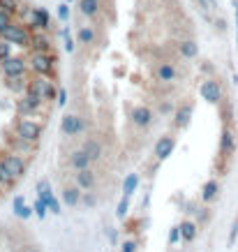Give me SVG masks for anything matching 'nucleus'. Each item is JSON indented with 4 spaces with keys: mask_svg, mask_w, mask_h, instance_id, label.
<instances>
[{
    "mask_svg": "<svg viewBox=\"0 0 238 252\" xmlns=\"http://www.w3.org/2000/svg\"><path fill=\"white\" fill-rule=\"evenodd\" d=\"M0 37L12 42L14 46H21V49H30V42H32V31L28 26H21V23H12L9 28L0 32Z\"/></svg>",
    "mask_w": 238,
    "mask_h": 252,
    "instance_id": "obj_1",
    "label": "nucleus"
},
{
    "mask_svg": "<svg viewBox=\"0 0 238 252\" xmlns=\"http://www.w3.org/2000/svg\"><path fill=\"white\" fill-rule=\"evenodd\" d=\"M28 67H30L37 77H51V74L56 72V58H54L51 51H39V54L30 56Z\"/></svg>",
    "mask_w": 238,
    "mask_h": 252,
    "instance_id": "obj_2",
    "label": "nucleus"
},
{
    "mask_svg": "<svg viewBox=\"0 0 238 252\" xmlns=\"http://www.w3.org/2000/svg\"><path fill=\"white\" fill-rule=\"evenodd\" d=\"M14 132L21 134L23 139H28V141H35V144L42 139V125H39L37 121H30L28 116H19V118H16Z\"/></svg>",
    "mask_w": 238,
    "mask_h": 252,
    "instance_id": "obj_3",
    "label": "nucleus"
},
{
    "mask_svg": "<svg viewBox=\"0 0 238 252\" xmlns=\"http://www.w3.org/2000/svg\"><path fill=\"white\" fill-rule=\"evenodd\" d=\"M46 99L39 95V93L35 91H26L21 95V99L16 102V111H19V116H32L35 111H37L42 104H44Z\"/></svg>",
    "mask_w": 238,
    "mask_h": 252,
    "instance_id": "obj_4",
    "label": "nucleus"
},
{
    "mask_svg": "<svg viewBox=\"0 0 238 252\" xmlns=\"http://www.w3.org/2000/svg\"><path fill=\"white\" fill-rule=\"evenodd\" d=\"M28 91L39 93L46 102H51V99L56 102V97H58V88H56L54 81H51L49 77H35L30 84H28Z\"/></svg>",
    "mask_w": 238,
    "mask_h": 252,
    "instance_id": "obj_5",
    "label": "nucleus"
},
{
    "mask_svg": "<svg viewBox=\"0 0 238 252\" xmlns=\"http://www.w3.org/2000/svg\"><path fill=\"white\" fill-rule=\"evenodd\" d=\"M28 28L30 31H49L51 28V14L44 7H32L28 14Z\"/></svg>",
    "mask_w": 238,
    "mask_h": 252,
    "instance_id": "obj_6",
    "label": "nucleus"
},
{
    "mask_svg": "<svg viewBox=\"0 0 238 252\" xmlns=\"http://www.w3.org/2000/svg\"><path fill=\"white\" fill-rule=\"evenodd\" d=\"M0 72H2V77H19V74L28 72V63L21 56H12V58L0 63Z\"/></svg>",
    "mask_w": 238,
    "mask_h": 252,
    "instance_id": "obj_7",
    "label": "nucleus"
},
{
    "mask_svg": "<svg viewBox=\"0 0 238 252\" xmlns=\"http://www.w3.org/2000/svg\"><path fill=\"white\" fill-rule=\"evenodd\" d=\"M7 146H9V151L16 155H32L35 148H37L35 141H28V139H23L21 134H16V132L7 137Z\"/></svg>",
    "mask_w": 238,
    "mask_h": 252,
    "instance_id": "obj_8",
    "label": "nucleus"
},
{
    "mask_svg": "<svg viewBox=\"0 0 238 252\" xmlns=\"http://www.w3.org/2000/svg\"><path fill=\"white\" fill-rule=\"evenodd\" d=\"M236 132H234V127L231 125H224L222 134H220V155L222 158H231V155L236 153Z\"/></svg>",
    "mask_w": 238,
    "mask_h": 252,
    "instance_id": "obj_9",
    "label": "nucleus"
},
{
    "mask_svg": "<svg viewBox=\"0 0 238 252\" xmlns=\"http://www.w3.org/2000/svg\"><path fill=\"white\" fill-rule=\"evenodd\" d=\"M60 132L65 137H77L84 132V118L77 114H65L60 123Z\"/></svg>",
    "mask_w": 238,
    "mask_h": 252,
    "instance_id": "obj_10",
    "label": "nucleus"
},
{
    "mask_svg": "<svg viewBox=\"0 0 238 252\" xmlns=\"http://www.w3.org/2000/svg\"><path fill=\"white\" fill-rule=\"evenodd\" d=\"M199 93H201V97L206 99V102H210V104H220L222 102V88H220V84H217L215 79H206L201 84Z\"/></svg>",
    "mask_w": 238,
    "mask_h": 252,
    "instance_id": "obj_11",
    "label": "nucleus"
},
{
    "mask_svg": "<svg viewBox=\"0 0 238 252\" xmlns=\"http://www.w3.org/2000/svg\"><path fill=\"white\" fill-rule=\"evenodd\" d=\"M0 160L5 162V167L12 171V174L16 176V178H21V176H26V169H28V164H26V160H23L21 155H16V153H5Z\"/></svg>",
    "mask_w": 238,
    "mask_h": 252,
    "instance_id": "obj_12",
    "label": "nucleus"
},
{
    "mask_svg": "<svg viewBox=\"0 0 238 252\" xmlns=\"http://www.w3.org/2000/svg\"><path fill=\"white\" fill-rule=\"evenodd\" d=\"M174 148H176V139L174 137H160L157 139V144H155V158L157 160H167L171 153H174Z\"/></svg>",
    "mask_w": 238,
    "mask_h": 252,
    "instance_id": "obj_13",
    "label": "nucleus"
},
{
    "mask_svg": "<svg viewBox=\"0 0 238 252\" xmlns=\"http://www.w3.org/2000/svg\"><path fill=\"white\" fill-rule=\"evenodd\" d=\"M176 77H178V72L171 63H160V65L155 67V79H157L160 84H174Z\"/></svg>",
    "mask_w": 238,
    "mask_h": 252,
    "instance_id": "obj_14",
    "label": "nucleus"
},
{
    "mask_svg": "<svg viewBox=\"0 0 238 252\" xmlns=\"http://www.w3.org/2000/svg\"><path fill=\"white\" fill-rule=\"evenodd\" d=\"M130 118L137 127H148L153 123V111H150V107H134Z\"/></svg>",
    "mask_w": 238,
    "mask_h": 252,
    "instance_id": "obj_15",
    "label": "nucleus"
},
{
    "mask_svg": "<svg viewBox=\"0 0 238 252\" xmlns=\"http://www.w3.org/2000/svg\"><path fill=\"white\" fill-rule=\"evenodd\" d=\"M192 121V104H183V107H178V111L174 114V127L176 130H185L187 125Z\"/></svg>",
    "mask_w": 238,
    "mask_h": 252,
    "instance_id": "obj_16",
    "label": "nucleus"
},
{
    "mask_svg": "<svg viewBox=\"0 0 238 252\" xmlns=\"http://www.w3.org/2000/svg\"><path fill=\"white\" fill-rule=\"evenodd\" d=\"M90 155L86 153L84 148H79V151H74V153L69 155V164H72V169L74 171H81V169H90Z\"/></svg>",
    "mask_w": 238,
    "mask_h": 252,
    "instance_id": "obj_17",
    "label": "nucleus"
},
{
    "mask_svg": "<svg viewBox=\"0 0 238 252\" xmlns=\"http://www.w3.org/2000/svg\"><path fill=\"white\" fill-rule=\"evenodd\" d=\"M28 84H30V81H26V74H19V77H5V88H7L9 93H19V95H23V93L28 91Z\"/></svg>",
    "mask_w": 238,
    "mask_h": 252,
    "instance_id": "obj_18",
    "label": "nucleus"
},
{
    "mask_svg": "<svg viewBox=\"0 0 238 252\" xmlns=\"http://www.w3.org/2000/svg\"><path fill=\"white\" fill-rule=\"evenodd\" d=\"M30 49H32V54H39V51H51V39H49V35H44V31L42 32L35 31L32 32Z\"/></svg>",
    "mask_w": 238,
    "mask_h": 252,
    "instance_id": "obj_19",
    "label": "nucleus"
},
{
    "mask_svg": "<svg viewBox=\"0 0 238 252\" xmlns=\"http://www.w3.org/2000/svg\"><path fill=\"white\" fill-rule=\"evenodd\" d=\"M74 181H77L81 190H92L95 188V171L92 169H81V171L74 174Z\"/></svg>",
    "mask_w": 238,
    "mask_h": 252,
    "instance_id": "obj_20",
    "label": "nucleus"
},
{
    "mask_svg": "<svg viewBox=\"0 0 238 252\" xmlns=\"http://www.w3.org/2000/svg\"><path fill=\"white\" fill-rule=\"evenodd\" d=\"M12 211H14V215L19 218V220H28V218L35 213V208L28 206L23 197H14V201H12Z\"/></svg>",
    "mask_w": 238,
    "mask_h": 252,
    "instance_id": "obj_21",
    "label": "nucleus"
},
{
    "mask_svg": "<svg viewBox=\"0 0 238 252\" xmlns=\"http://www.w3.org/2000/svg\"><path fill=\"white\" fill-rule=\"evenodd\" d=\"M79 190H81L79 185L65 188V190H62V201H65L67 206H79V204H81V197H84V192H79Z\"/></svg>",
    "mask_w": 238,
    "mask_h": 252,
    "instance_id": "obj_22",
    "label": "nucleus"
},
{
    "mask_svg": "<svg viewBox=\"0 0 238 252\" xmlns=\"http://www.w3.org/2000/svg\"><path fill=\"white\" fill-rule=\"evenodd\" d=\"M217 192H220V183L217 181H206L204 183V188H201V201H206V204H210L213 199H217Z\"/></svg>",
    "mask_w": 238,
    "mask_h": 252,
    "instance_id": "obj_23",
    "label": "nucleus"
},
{
    "mask_svg": "<svg viewBox=\"0 0 238 252\" xmlns=\"http://www.w3.org/2000/svg\"><path fill=\"white\" fill-rule=\"evenodd\" d=\"M197 234H199V224L192 220H185L183 224H180V236H183L185 243H192L194 238H197Z\"/></svg>",
    "mask_w": 238,
    "mask_h": 252,
    "instance_id": "obj_24",
    "label": "nucleus"
},
{
    "mask_svg": "<svg viewBox=\"0 0 238 252\" xmlns=\"http://www.w3.org/2000/svg\"><path fill=\"white\" fill-rule=\"evenodd\" d=\"M79 12L88 19L100 14V0H79Z\"/></svg>",
    "mask_w": 238,
    "mask_h": 252,
    "instance_id": "obj_25",
    "label": "nucleus"
},
{
    "mask_svg": "<svg viewBox=\"0 0 238 252\" xmlns=\"http://www.w3.org/2000/svg\"><path fill=\"white\" fill-rule=\"evenodd\" d=\"M84 151L90 155L92 162H97V160L102 158V144L97 141V139H88V141L84 144Z\"/></svg>",
    "mask_w": 238,
    "mask_h": 252,
    "instance_id": "obj_26",
    "label": "nucleus"
},
{
    "mask_svg": "<svg viewBox=\"0 0 238 252\" xmlns=\"http://www.w3.org/2000/svg\"><path fill=\"white\" fill-rule=\"evenodd\" d=\"M16 181H19V178L5 167V162L0 160V185H2V188H14Z\"/></svg>",
    "mask_w": 238,
    "mask_h": 252,
    "instance_id": "obj_27",
    "label": "nucleus"
},
{
    "mask_svg": "<svg viewBox=\"0 0 238 252\" xmlns=\"http://www.w3.org/2000/svg\"><path fill=\"white\" fill-rule=\"evenodd\" d=\"M180 56H183V58H197V56H199V44H197L194 39L180 42Z\"/></svg>",
    "mask_w": 238,
    "mask_h": 252,
    "instance_id": "obj_28",
    "label": "nucleus"
},
{
    "mask_svg": "<svg viewBox=\"0 0 238 252\" xmlns=\"http://www.w3.org/2000/svg\"><path fill=\"white\" fill-rule=\"evenodd\" d=\"M95 37H97V35H95V28H90V26H81V28H79V32H77V39H79V44H92V42H95Z\"/></svg>",
    "mask_w": 238,
    "mask_h": 252,
    "instance_id": "obj_29",
    "label": "nucleus"
},
{
    "mask_svg": "<svg viewBox=\"0 0 238 252\" xmlns=\"http://www.w3.org/2000/svg\"><path fill=\"white\" fill-rule=\"evenodd\" d=\"M137 188H139V174H127V178H125V183H123V194L132 197Z\"/></svg>",
    "mask_w": 238,
    "mask_h": 252,
    "instance_id": "obj_30",
    "label": "nucleus"
},
{
    "mask_svg": "<svg viewBox=\"0 0 238 252\" xmlns=\"http://www.w3.org/2000/svg\"><path fill=\"white\" fill-rule=\"evenodd\" d=\"M37 197L44 199L46 204H49V199L54 197V192H51V185H49V181H44V178H42V181L37 183Z\"/></svg>",
    "mask_w": 238,
    "mask_h": 252,
    "instance_id": "obj_31",
    "label": "nucleus"
},
{
    "mask_svg": "<svg viewBox=\"0 0 238 252\" xmlns=\"http://www.w3.org/2000/svg\"><path fill=\"white\" fill-rule=\"evenodd\" d=\"M12 56H14V44L0 37V63L7 61V58H12Z\"/></svg>",
    "mask_w": 238,
    "mask_h": 252,
    "instance_id": "obj_32",
    "label": "nucleus"
},
{
    "mask_svg": "<svg viewBox=\"0 0 238 252\" xmlns=\"http://www.w3.org/2000/svg\"><path fill=\"white\" fill-rule=\"evenodd\" d=\"M32 208H35V215H37L39 220H44L46 218V213H51V211H49V204H46L44 199H35V204H32Z\"/></svg>",
    "mask_w": 238,
    "mask_h": 252,
    "instance_id": "obj_33",
    "label": "nucleus"
},
{
    "mask_svg": "<svg viewBox=\"0 0 238 252\" xmlns=\"http://www.w3.org/2000/svg\"><path fill=\"white\" fill-rule=\"evenodd\" d=\"M60 35H62V42H65V51H67V54H74V39H72V32H69L67 26L60 31Z\"/></svg>",
    "mask_w": 238,
    "mask_h": 252,
    "instance_id": "obj_34",
    "label": "nucleus"
},
{
    "mask_svg": "<svg viewBox=\"0 0 238 252\" xmlns=\"http://www.w3.org/2000/svg\"><path fill=\"white\" fill-rule=\"evenodd\" d=\"M127 211H130V197H127V194H123V197H120V201H118V206H116V215H118V218H125V215H127Z\"/></svg>",
    "mask_w": 238,
    "mask_h": 252,
    "instance_id": "obj_35",
    "label": "nucleus"
},
{
    "mask_svg": "<svg viewBox=\"0 0 238 252\" xmlns=\"http://www.w3.org/2000/svg\"><path fill=\"white\" fill-rule=\"evenodd\" d=\"M12 23H14V14H9L7 9L0 7V32L5 31V28H9Z\"/></svg>",
    "mask_w": 238,
    "mask_h": 252,
    "instance_id": "obj_36",
    "label": "nucleus"
},
{
    "mask_svg": "<svg viewBox=\"0 0 238 252\" xmlns=\"http://www.w3.org/2000/svg\"><path fill=\"white\" fill-rule=\"evenodd\" d=\"M0 7L7 9L9 14H19L21 9H19V0H0Z\"/></svg>",
    "mask_w": 238,
    "mask_h": 252,
    "instance_id": "obj_37",
    "label": "nucleus"
},
{
    "mask_svg": "<svg viewBox=\"0 0 238 252\" xmlns=\"http://www.w3.org/2000/svg\"><path fill=\"white\" fill-rule=\"evenodd\" d=\"M58 19H60L62 23L69 21V5L67 2H60V5H58Z\"/></svg>",
    "mask_w": 238,
    "mask_h": 252,
    "instance_id": "obj_38",
    "label": "nucleus"
},
{
    "mask_svg": "<svg viewBox=\"0 0 238 252\" xmlns=\"http://www.w3.org/2000/svg\"><path fill=\"white\" fill-rule=\"evenodd\" d=\"M180 224H178V227H171V231H169V245H174V243H178V241H180Z\"/></svg>",
    "mask_w": 238,
    "mask_h": 252,
    "instance_id": "obj_39",
    "label": "nucleus"
},
{
    "mask_svg": "<svg viewBox=\"0 0 238 252\" xmlns=\"http://www.w3.org/2000/svg\"><path fill=\"white\" fill-rule=\"evenodd\" d=\"M56 104H58V107H65V104H67V91H65V88H60V91H58Z\"/></svg>",
    "mask_w": 238,
    "mask_h": 252,
    "instance_id": "obj_40",
    "label": "nucleus"
},
{
    "mask_svg": "<svg viewBox=\"0 0 238 252\" xmlns=\"http://www.w3.org/2000/svg\"><path fill=\"white\" fill-rule=\"evenodd\" d=\"M49 211H51V213H56V215H60V204H58V199H56V197L49 199Z\"/></svg>",
    "mask_w": 238,
    "mask_h": 252,
    "instance_id": "obj_41",
    "label": "nucleus"
},
{
    "mask_svg": "<svg viewBox=\"0 0 238 252\" xmlns=\"http://www.w3.org/2000/svg\"><path fill=\"white\" fill-rule=\"evenodd\" d=\"M236 236H238V218L234 220V224H231V234H229V243H234L236 241Z\"/></svg>",
    "mask_w": 238,
    "mask_h": 252,
    "instance_id": "obj_42",
    "label": "nucleus"
},
{
    "mask_svg": "<svg viewBox=\"0 0 238 252\" xmlns=\"http://www.w3.org/2000/svg\"><path fill=\"white\" fill-rule=\"evenodd\" d=\"M120 252H137V241H127V243L123 245V250Z\"/></svg>",
    "mask_w": 238,
    "mask_h": 252,
    "instance_id": "obj_43",
    "label": "nucleus"
},
{
    "mask_svg": "<svg viewBox=\"0 0 238 252\" xmlns=\"http://www.w3.org/2000/svg\"><path fill=\"white\" fill-rule=\"evenodd\" d=\"M201 5L208 9H217V0H201Z\"/></svg>",
    "mask_w": 238,
    "mask_h": 252,
    "instance_id": "obj_44",
    "label": "nucleus"
},
{
    "mask_svg": "<svg viewBox=\"0 0 238 252\" xmlns=\"http://www.w3.org/2000/svg\"><path fill=\"white\" fill-rule=\"evenodd\" d=\"M81 201H84L86 206H95V197H90V194H84V197H81Z\"/></svg>",
    "mask_w": 238,
    "mask_h": 252,
    "instance_id": "obj_45",
    "label": "nucleus"
},
{
    "mask_svg": "<svg viewBox=\"0 0 238 252\" xmlns=\"http://www.w3.org/2000/svg\"><path fill=\"white\" fill-rule=\"evenodd\" d=\"M234 14H236V46H238V0H234Z\"/></svg>",
    "mask_w": 238,
    "mask_h": 252,
    "instance_id": "obj_46",
    "label": "nucleus"
},
{
    "mask_svg": "<svg viewBox=\"0 0 238 252\" xmlns=\"http://www.w3.org/2000/svg\"><path fill=\"white\" fill-rule=\"evenodd\" d=\"M26 252H42V250H39V248H35V245H30V248H28Z\"/></svg>",
    "mask_w": 238,
    "mask_h": 252,
    "instance_id": "obj_47",
    "label": "nucleus"
}]
</instances>
